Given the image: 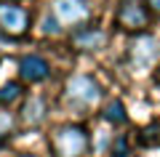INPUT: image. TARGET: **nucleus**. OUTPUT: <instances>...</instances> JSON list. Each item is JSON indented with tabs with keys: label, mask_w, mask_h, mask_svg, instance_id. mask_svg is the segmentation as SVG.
I'll return each mask as SVG.
<instances>
[{
	"label": "nucleus",
	"mask_w": 160,
	"mask_h": 157,
	"mask_svg": "<svg viewBox=\"0 0 160 157\" xmlns=\"http://www.w3.org/2000/svg\"><path fill=\"white\" fill-rule=\"evenodd\" d=\"M53 157H86L91 152V133L80 123H64L51 133Z\"/></svg>",
	"instance_id": "obj_1"
},
{
	"label": "nucleus",
	"mask_w": 160,
	"mask_h": 157,
	"mask_svg": "<svg viewBox=\"0 0 160 157\" xmlns=\"http://www.w3.org/2000/svg\"><path fill=\"white\" fill-rule=\"evenodd\" d=\"M64 101L78 112L91 109L102 101V85L96 83L93 75H72L64 85Z\"/></svg>",
	"instance_id": "obj_2"
},
{
	"label": "nucleus",
	"mask_w": 160,
	"mask_h": 157,
	"mask_svg": "<svg viewBox=\"0 0 160 157\" xmlns=\"http://www.w3.org/2000/svg\"><path fill=\"white\" fill-rule=\"evenodd\" d=\"M32 27V16L29 11L16 3V0H0V35H6L11 40H19L29 32Z\"/></svg>",
	"instance_id": "obj_3"
},
{
	"label": "nucleus",
	"mask_w": 160,
	"mask_h": 157,
	"mask_svg": "<svg viewBox=\"0 0 160 157\" xmlns=\"http://www.w3.org/2000/svg\"><path fill=\"white\" fill-rule=\"evenodd\" d=\"M160 59V40L155 35H139L128 48V64L136 72H147Z\"/></svg>",
	"instance_id": "obj_4"
},
{
	"label": "nucleus",
	"mask_w": 160,
	"mask_h": 157,
	"mask_svg": "<svg viewBox=\"0 0 160 157\" xmlns=\"http://www.w3.org/2000/svg\"><path fill=\"white\" fill-rule=\"evenodd\" d=\"M51 13L59 19L62 27H83L88 24L93 8L88 0H53Z\"/></svg>",
	"instance_id": "obj_5"
},
{
	"label": "nucleus",
	"mask_w": 160,
	"mask_h": 157,
	"mask_svg": "<svg viewBox=\"0 0 160 157\" xmlns=\"http://www.w3.org/2000/svg\"><path fill=\"white\" fill-rule=\"evenodd\" d=\"M149 16H152V11L147 8L144 0H123L118 6V24L126 32H142V29H147Z\"/></svg>",
	"instance_id": "obj_6"
},
{
	"label": "nucleus",
	"mask_w": 160,
	"mask_h": 157,
	"mask_svg": "<svg viewBox=\"0 0 160 157\" xmlns=\"http://www.w3.org/2000/svg\"><path fill=\"white\" fill-rule=\"evenodd\" d=\"M19 77L24 83H46L51 77V64L38 53H27L19 59Z\"/></svg>",
	"instance_id": "obj_7"
},
{
	"label": "nucleus",
	"mask_w": 160,
	"mask_h": 157,
	"mask_svg": "<svg viewBox=\"0 0 160 157\" xmlns=\"http://www.w3.org/2000/svg\"><path fill=\"white\" fill-rule=\"evenodd\" d=\"M46 117H48L46 99H40V96H29V99L22 104V112H19V123H22V125H27V128H38Z\"/></svg>",
	"instance_id": "obj_8"
},
{
	"label": "nucleus",
	"mask_w": 160,
	"mask_h": 157,
	"mask_svg": "<svg viewBox=\"0 0 160 157\" xmlns=\"http://www.w3.org/2000/svg\"><path fill=\"white\" fill-rule=\"evenodd\" d=\"M104 43H107V35L99 27H86L83 24V27H75V32H72V45L78 51H96Z\"/></svg>",
	"instance_id": "obj_9"
},
{
	"label": "nucleus",
	"mask_w": 160,
	"mask_h": 157,
	"mask_svg": "<svg viewBox=\"0 0 160 157\" xmlns=\"http://www.w3.org/2000/svg\"><path fill=\"white\" fill-rule=\"evenodd\" d=\"M102 117L107 120L109 125H126V123H128L126 104H123L120 99H112V101H107V104H104V109H102Z\"/></svg>",
	"instance_id": "obj_10"
},
{
	"label": "nucleus",
	"mask_w": 160,
	"mask_h": 157,
	"mask_svg": "<svg viewBox=\"0 0 160 157\" xmlns=\"http://www.w3.org/2000/svg\"><path fill=\"white\" fill-rule=\"evenodd\" d=\"M24 93V88L19 85V80H8L6 85H0V107H11L13 101H19Z\"/></svg>",
	"instance_id": "obj_11"
},
{
	"label": "nucleus",
	"mask_w": 160,
	"mask_h": 157,
	"mask_svg": "<svg viewBox=\"0 0 160 157\" xmlns=\"http://www.w3.org/2000/svg\"><path fill=\"white\" fill-rule=\"evenodd\" d=\"M13 128H16V117L11 112H0V146L13 136Z\"/></svg>",
	"instance_id": "obj_12"
},
{
	"label": "nucleus",
	"mask_w": 160,
	"mask_h": 157,
	"mask_svg": "<svg viewBox=\"0 0 160 157\" xmlns=\"http://www.w3.org/2000/svg\"><path fill=\"white\" fill-rule=\"evenodd\" d=\"M109 155H112V157H128V155H131V141H128L126 133H118V136L112 139Z\"/></svg>",
	"instance_id": "obj_13"
},
{
	"label": "nucleus",
	"mask_w": 160,
	"mask_h": 157,
	"mask_svg": "<svg viewBox=\"0 0 160 157\" xmlns=\"http://www.w3.org/2000/svg\"><path fill=\"white\" fill-rule=\"evenodd\" d=\"M40 32L48 35V37H59V35L64 32V27L59 24V19L53 16V13H46V16H43V22H40Z\"/></svg>",
	"instance_id": "obj_14"
},
{
	"label": "nucleus",
	"mask_w": 160,
	"mask_h": 157,
	"mask_svg": "<svg viewBox=\"0 0 160 157\" xmlns=\"http://www.w3.org/2000/svg\"><path fill=\"white\" fill-rule=\"evenodd\" d=\"M142 144L144 146H160V123H149L142 130Z\"/></svg>",
	"instance_id": "obj_15"
},
{
	"label": "nucleus",
	"mask_w": 160,
	"mask_h": 157,
	"mask_svg": "<svg viewBox=\"0 0 160 157\" xmlns=\"http://www.w3.org/2000/svg\"><path fill=\"white\" fill-rule=\"evenodd\" d=\"M109 146H112V136L107 133V130H99V139H96V146H91L93 152H96V155H102L104 149H109Z\"/></svg>",
	"instance_id": "obj_16"
},
{
	"label": "nucleus",
	"mask_w": 160,
	"mask_h": 157,
	"mask_svg": "<svg viewBox=\"0 0 160 157\" xmlns=\"http://www.w3.org/2000/svg\"><path fill=\"white\" fill-rule=\"evenodd\" d=\"M144 3H147V8L152 13H158V16H160V0H144Z\"/></svg>",
	"instance_id": "obj_17"
},
{
	"label": "nucleus",
	"mask_w": 160,
	"mask_h": 157,
	"mask_svg": "<svg viewBox=\"0 0 160 157\" xmlns=\"http://www.w3.org/2000/svg\"><path fill=\"white\" fill-rule=\"evenodd\" d=\"M22 157H35V155H22Z\"/></svg>",
	"instance_id": "obj_18"
}]
</instances>
